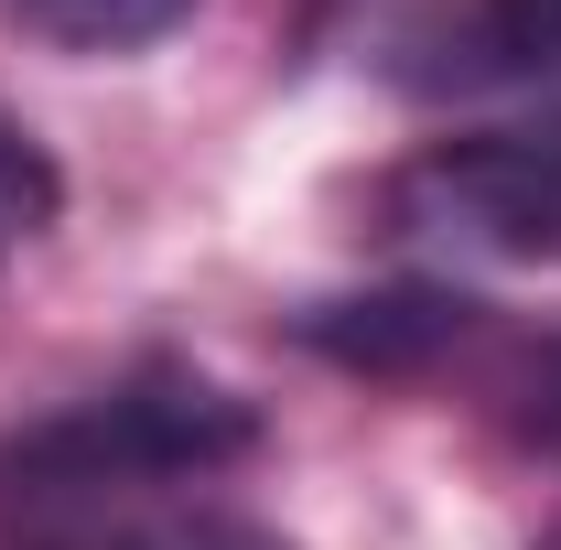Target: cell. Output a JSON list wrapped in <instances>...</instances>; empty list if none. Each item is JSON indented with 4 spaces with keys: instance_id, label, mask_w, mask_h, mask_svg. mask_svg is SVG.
Listing matches in <instances>:
<instances>
[{
    "instance_id": "cell-8",
    "label": "cell",
    "mask_w": 561,
    "mask_h": 550,
    "mask_svg": "<svg viewBox=\"0 0 561 550\" xmlns=\"http://www.w3.org/2000/svg\"><path fill=\"white\" fill-rule=\"evenodd\" d=\"M518 432L540 443V454H561V335L529 356V378H518Z\"/></svg>"
},
{
    "instance_id": "cell-3",
    "label": "cell",
    "mask_w": 561,
    "mask_h": 550,
    "mask_svg": "<svg viewBox=\"0 0 561 550\" xmlns=\"http://www.w3.org/2000/svg\"><path fill=\"white\" fill-rule=\"evenodd\" d=\"M302 335L324 345V356H346V367H411L432 345L465 335V302L454 291H389V302H324Z\"/></svg>"
},
{
    "instance_id": "cell-10",
    "label": "cell",
    "mask_w": 561,
    "mask_h": 550,
    "mask_svg": "<svg viewBox=\"0 0 561 550\" xmlns=\"http://www.w3.org/2000/svg\"><path fill=\"white\" fill-rule=\"evenodd\" d=\"M540 550H561V529H551V540H540Z\"/></svg>"
},
{
    "instance_id": "cell-1",
    "label": "cell",
    "mask_w": 561,
    "mask_h": 550,
    "mask_svg": "<svg viewBox=\"0 0 561 550\" xmlns=\"http://www.w3.org/2000/svg\"><path fill=\"white\" fill-rule=\"evenodd\" d=\"M238 454H260L249 400H227L195 367H140L0 443V518H76V507H108L140 485H206Z\"/></svg>"
},
{
    "instance_id": "cell-2",
    "label": "cell",
    "mask_w": 561,
    "mask_h": 550,
    "mask_svg": "<svg viewBox=\"0 0 561 550\" xmlns=\"http://www.w3.org/2000/svg\"><path fill=\"white\" fill-rule=\"evenodd\" d=\"M400 238L465 249V260H561V108L518 130L432 140L389 184Z\"/></svg>"
},
{
    "instance_id": "cell-4",
    "label": "cell",
    "mask_w": 561,
    "mask_h": 550,
    "mask_svg": "<svg viewBox=\"0 0 561 550\" xmlns=\"http://www.w3.org/2000/svg\"><path fill=\"white\" fill-rule=\"evenodd\" d=\"M551 66H561V0H465L432 76L496 87V76H551Z\"/></svg>"
},
{
    "instance_id": "cell-7",
    "label": "cell",
    "mask_w": 561,
    "mask_h": 550,
    "mask_svg": "<svg viewBox=\"0 0 561 550\" xmlns=\"http://www.w3.org/2000/svg\"><path fill=\"white\" fill-rule=\"evenodd\" d=\"M119 550H291L249 518H173V529H119Z\"/></svg>"
},
{
    "instance_id": "cell-6",
    "label": "cell",
    "mask_w": 561,
    "mask_h": 550,
    "mask_svg": "<svg viewBox=\"0 0 561 550\" xmlns=\"http://www.w3.org/2000/svg\"><path fill=\"white\" fill-rule=\"evenodd\" d=\"M55 162H44V140L22 130V119H0V260L11 249H33L44 227H55Z\"/></svg>"
},
{
    "instance_id": "cell-9",
    "label": "cell",
    "mask_w": 561,
    "mask_h": 550,
    "mask_svg": "<svg viewBox=\"0 0 561 550\" xmlns=\"http://www.w3.org/2000/svg\"><path fill=\"white\" fill-rule=\"evenodd\" d=\"M22 550H119V540H66V529H44V540H22Z\"/></svg>"
},
{
    "instance_id": "cell-5",
    "label": "cell",
    "mask_w": 561,
    "mask_h": 550,
    "mask_svg": "<svg viewBox=\"0 0 561 550\" xmlns=\"http://www.w3.org/2000/svg\"><path fill=\"white\" fill-rule=\"evenodd\" d=\"M184 11L195 0H0V22L55 55H130V44H162Z\"/></svg>"
}]
</instances>
